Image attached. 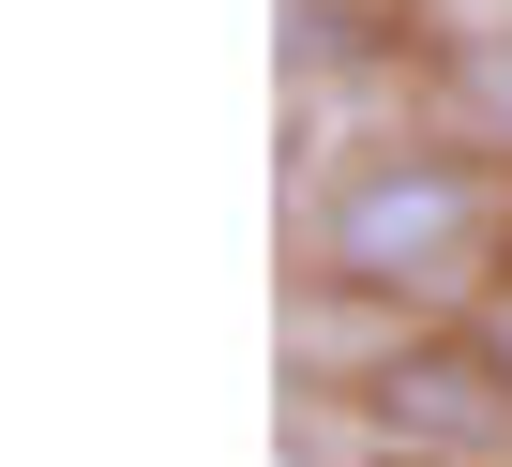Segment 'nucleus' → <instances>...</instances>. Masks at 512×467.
<instances>
[{
  "mask_svg": "<svg viewBox=\"0 0 512 467\" xmlns=\"http://www.w3.org/2000/svg\"><path fill=\"white\" fill-rule=\"evenodd\" d=\"M317 257H332L347 287H452V272L482 257V166H467V151H392V166H362V181L317 211Z\"/></svg>",
  "mask_w": 512,
  "mask_h": 467,
  "instance_id": "nucleus-1",
  "label": "nucleus"
},
{
  "mask_svg": "<svg viewBox=\"0 0 512 467\" xmlns=\"http://www.w3.org/2000/svg\"><path fill=\"white\" fill-rule=\"evenodd\" d=\"M377 407H392L407 437H452V452H512V392H497V347H482V362L422 347V362H392V377H377Z\"/></svg>",
  "mask_w": 512,
  "mask_h": 467,
  "instance_id": "nucleus-2",
  "label": "nucleus"
},
{
  "mask_svg": "<svg viewBox=\"0 0 512 467\" xmlns=\"http://www.w3.org/2000/svg\"><path fill=\"white\" fill-rule=\"evenodd\" d=\"M452 76H467V106L512 136V31H497V46H452Z\"/></svg>",
  "mask_w": 512,
  "mask_h": 467,
  "instance_id": "nucleus-3",
  "label": "nucleus"
},
{
  "mask_svg": "<svg viewBox=\"0 0 512 467\" xmlns=\"http://www.w3.org/2000/svg\"><path fill=\"white\" fill-rule=\"evenodd\" d=\"M422 16H437L452 46H497V31H512V0H422Z\"/></svg>",
  "mask_w": 512,
  "mask_h": 467,
  "instance_id": "nucleus-4",
  "label": "nucleus"
},
{
  "mask_svg": "<svg viewBox=\"0 0 512 467\" xmlns=\"http://www.w3.org/2000/svg\"><path fill=\"white\" fill-rule=\"evenodd\" d=\"M482 347H497V377H512V302H497V332H482Z\"/></svg>",
  "mask_w": 512,
  "mask_h": 467,
  "instance_id": "nucleus-5",
  "label": "nucleus"
}]
</instances>
